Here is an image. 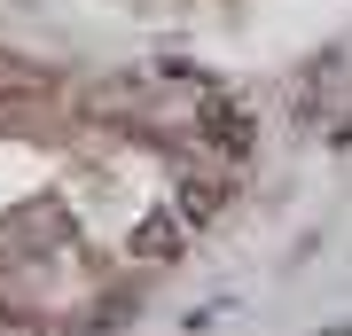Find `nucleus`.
<instances>
[{
	"mask_svg": "<svg viewBox=\"0 0 352 336\" xmlns=\"http://www.w3.org/2000/svg\"><path fill=\"white\" fill-rule=\"evenodd\" d=\"M329 336H352V328H329Z\"/></svg>",
	"mask_w": 352,
	"mask_h": 336,
	"instance_id": "obj_4",
	"label": "nucleus"
},
{
	"mask_svg": "<svg viewBox=\"0 0 352 336\" xmlns=\"http://www.w3.org/2000/svg\"><path fill=\"white\" fill-rule=\"evenodd\" d=\"M126 250H133L141 266H173V258H180V227H173V212H149V219L133 227Z\"/></svg>",
	"mask_w": 352,
	"mask_h": 336,
	"instance_id": "obj_2",
	"label": "nucleus"
},
{
	"mask_svg": "<svg viewBox=\"0 0 352 336\" xmlns=\"http://www.w3.org/2000/svg\"><path fill=\"white\" fill-rule=\"evenodd\" d=\"M204 141H212L219 157H243V149H251V117H243V110H227V102H219V110L204 117Z\"/></svg>",
	"mask_w": 352,
	"mask_h": 336,
	"instance_id": "obj_3",
	"label": "nucleus"
},
{
	"mask_svg": "<svg viewBox=\"0 0 352 336\" xmlns=\"http://www.w3.org/2000/svg\"><path fill=\"white\" fill-rule=\"evenodd\" d=\"M227 196H235V180H227V172L180 164V172H173V203H164V212H173V227H180V235H188V227H212V219L227 212Z\"/></svg>",
	"mask_w": 352,
	"mask_h": 336,
	"instance_id": "obj_1",
	"label": "nucleus"
}]
</instances>
